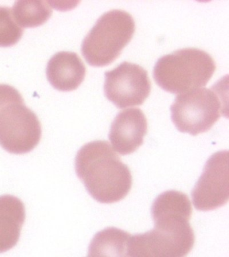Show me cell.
Wrapping results in <instances>:
<instances>
[{
  "label": "cell",
  "mask_w": 229,
  "mask_h": 257,
  "mask_svg": "<svg viewBox=\"0 0 229 257\" xmlns=\"http://www.w3.org/2000/svg\"><path fill=\"white\" fill-rule=\"evenodd\" d=\"M191 203L181 195L158 197L151 207L153 230L131 236L130 257H186L194 246L195 235L189 219Z\"/></svg>",
  "instance_id": "1"
},
{
  "label": "cell",
  "mask_w": 229,
  "mask_h": 257,
  "mask_svg": "<svg viewBox=\"0 0 229 257\" xmlns=\"http://www.w3.org/2000/svg\"><path fill=\"white\" fill-rule=\"evenodd\" d=\"M75 169L89 194L100 203L111 204L125 198L133 177L109 142L96 140L79 150Z\"/></svg>",
  "instance_id": "2"
},
{
  "label": "cell",
  "mask_w": 229,
  "mask_h": 257,
  "mask_svg": "<svg viewBox=\"0 0 229 257\" xmlns=\"http://www.w3.org/2000/svg\"><path fill=\"white\" fill-rule=\"evenodd\" d=\"M216 69L214 59L206 51L185 48L159 59L153 77L163 90L181 94L206 86Z\"/></svg>",
  "instance_id": "3"
},
{
  "label": "cell",
  "mask_w": 229,
  "mask_h": 257,
  "mask_svg": "<svg viewBox=\"0 0 229 257\" xmlns=\"http://www.w3.org/2000/svg\"><path fill=\"white\" fill-rule=\"evenodd\" d=\"M42 128L19 91L0 84V146L11 154L29 153L40 142Z\"/></svg>",
  "instance_id": "4"
},
{
  "label": "cell",
  "mask_w": 229,
  "mask_h": 257,
  "mask_svg": "<svg viewBox=\"0 0 229 257\" xmlns=\"http://www.w3.org/2000/svg\"><path fill=\"white\" fill-rule=\"evenodd\" d=\"M134 19L127 12L112 10L98 19L82 44V53L93 67H104L114 62L133 39Z\"/></svg>",
  "instance_id": "5"
},
{
  "label": "cell",
  "mask_w": 229,
  "mask_h": 257,
  "mask_svg": "<svg viewBox=\"0 0 229 257\" xmlns=\"http://www.w3.org/2000/svg\"><path fill=\"white\" fill-rule=\"evenodd\" d=\"M222 96L212 88L179 94L171 106V120L179 132L192 136L209 131L224 110Z\"/></svg>",
  "instance_id": "6"
},
{
  "label": "cell",
  "mask_w": 229,
  "mask_h": 257,
  "mask_svg": "<svg viewBox=\"0 0 229 257\" xmlns=\"http://www.w3.org/2000/svg\"><path fill=\"white\" fill-rule=\"evenodd\" d=\"M104 89L108 100L122 109L142 105L149 97L151 83L145 69L124 61L105 73Z\"/></svg>",
  "instance_id": "7"
},
{
  "label": "cell",
  "mask_w": 229,
  "mask_h": 257,
  "mask_svg": "<svg viewBox=\"0 0 229 257\" xmlns=\"http://www.w3.org/2000/svg\"><path fill=\"white\" fill-rule=\"evenodd\" d=\"M193 205L199 211L215 210L224 206L229 198L228 152L213 154L191 192Z\"/></svg>",
  "instance_id": "8"
},
{
  "label": "cell",
  "mask_w": 229,
  "mask_h": 257,
  "mask_svg": "<svg viewBox=\"0 0 229 257\" xmlns=\"http://www.w3.org/2000/svg\"><path fill=\"white\" fill-rule=\"evenodd\" d=\"M147 130V120L143 112L139 108H129L120 112L114 118L108 137L114 151L128 155L142 146Z\"/></svg>",
  "instance_id": "9"
},
{
  "label": "cell",
  "mask_w": 229,
  "mask_h": 257,
  "mask_svg": "<svg viewBox=\"0 0 229 257\" xmlns=\"http://www.w3.org/2000/svg\"><path fill=\"white\" fill-rule=\"evenodd\" d=\"M86 69L76 53L61 51L53 55L47 63V80L55 89L61 92L76 90L84 80Z\"/></svg>",
  "instance_id": "10"
},
{
  "label": "cell",
  "mask_w": 229,
  "mask_h": 257,
  "mask_svg": "<svg viewBox=\"0 0 229 257\" xmlns=\"http://www.w3.org/2000/svg\"><path fill=\"white\" fill-rule=\"evenodd\" d=\"M26 217L23 201L13 195L0 196V254L19 242Z\"/></svg>",
  "instance_id": "11"
},
{
  "label": "cell",
  "mask_w": 229,
  "mask_h": 257,
  "mask_svg": "<svg viewBox=\"0 0 229 257\" xmlns=\"http://www.w3.org/2000/svg\"><path fill=\"white\" fill-rule=\"evenodd\" d=\"M131 236L114 227L104 229L92 238L87 257H130L128 247Z\"/></svg>",
  "instance_id": "12"
},
{
  "label": "cell",
  "mask_w": 229,
  "mask_h": 257,
  "mask_svg": "<svg viewBox=\"0 0 229 257\" xmlns=\"http://www.w3.org/2000/svg\"><path fill=\"white\" fill-rule=\"evenodd\" d=\"M48 1H17L14 4L13 15L21 27L35 28L46 23L53 11Z\"/></svg>",
  "instance_id": "13"
},
{
  "label": "cell",
  "mask_w": 229,
  "mask_h": 257,
  "mask_svg": "<svg viewBox=\"0 0 229 257\" xmlns=\"http://www.w3.org/2000/svg\"><path fill=\"white\" fill-rule=\"evenodd\" d=\"M23 35V29L16 23L11 8L0 7V47L13 46Z\"/></svg>",
  "instance_id": "14"
}]
</instances>
